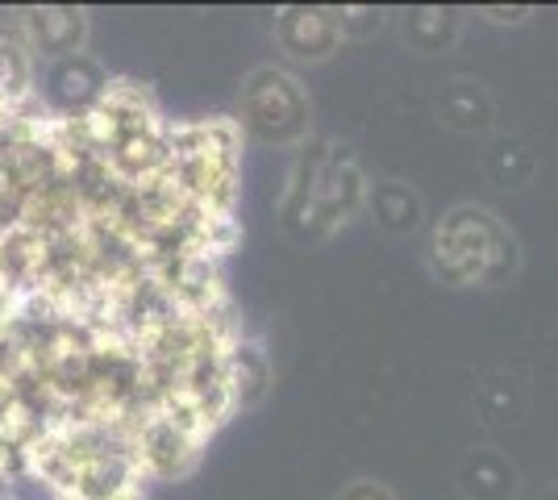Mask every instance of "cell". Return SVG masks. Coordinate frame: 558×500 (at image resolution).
<instances>
[{
	"mask_svg": "<svg viewBox=\"0 0 558 500\" xmlns=\"http://www.w3.org/2000/svg\"><path fill=\"white\" fill-rule=\"evenodd\" d=\"M17 29H22L29 54L34 50H43V54H71L75 42L84 38V17L80 13H29Z\"/></svg>",
	"mask_w": 558,
	"mask_h": 500,
	"instance_id": "cell-1",
	"label": "cell"
},
{
	"mask_svg": "<svg viewBox=\"0 0 558 500\" xmlns=\"http://www.w3.org/2000/svg\"><path fill=\"white\" fill-rule=\"evenodd\" d=\"M121 500H142V492H130V497H121Z\"/></svg>",
	"mask_w": 558,
	"mask_h": 500,
	"instance_id": "cell-2",
	"label": "cell"
}]
</instances>
